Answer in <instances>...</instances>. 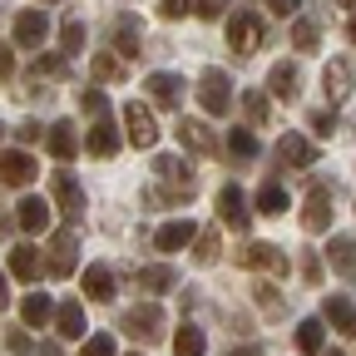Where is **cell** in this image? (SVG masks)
<instances>
[{"instance_id":"6da1fadb","label":"cell","mask_w":356,"mask_h":356,"mask_svg":"<svg viewBox=\"0 0 356 356\" xmlns=\"http://www.w3.org/2000/svg\"><path fill=\"white\" fill-rule=\"evenodd\" d=\"M198 104H203L208 114H228V109H233V79L222 74V70H203V79H198Z\"/></svg>"},{"instance_id":"7a4b0ae2","label":"cell","mask_w":356,"mask_h":356,"mask_svg":"<svg viewBox=\"0 0 356 356\" xmlns=\"http://www.w3.org/2000/svg\"><path fill=\"white\" fill-rule=\"evenodd\" d=\"M154 173L173 188V198H188V193H193V163H188V159H178V154H159V159H154Z\"/></svg>"},{"instance_id":"3957f363","label":"cell","mask_w":356,"mask_h":356,"mask_svg":"<svg viewBox=\"0 0 356 356\" xmlns=\"http://www.w3.org/2000/svg\"><path fill=\"white\" fill-rule=\"evenodd\" d=\"M124 332H129V337H139V341H154V337L163 332V307H159V302L129 307V312H124Z\"/></svg>"},{"instance_id":"277c9868","label":"cell","mask_w":356,"mask_h":356,"mask_svg":"<svg viewBox=\"0 0 356 356\" xmlns=\"http://www.w3.org/2000/svg\"><path fill=\"white\" fill-rule=\"evenodd\" d=\"M124 129H129V144L134 149H154L159 144V124H154V114L134 99V104H124Z\"/></svg>"},{"instance_id":"5b68a950","label":"cell","mask_w":356,"mask_h":356,"mask_svg":"<svg viewBox=\"0 0 356 356\" xmlns=\"http://www.w3.org/2000/svg\"><path fill=\"white\" fill-rule=\"evenodd\" d=\"M178 144L193 149V154H203V159L222 154V139H218V134H213L203 119H178Z\"/></svg>"},{"instance_id":"8992f818","label":"cell","mask_w":356,"mask_h":356,"mask_svg":"<svg viewBox=\"0 0 356 356\" xmlns=\"http://www.w3.org/2000/svg\"><path fill=\"white\" fill-rule=\"evenodd\" d=\"M228 44H233V55L248 60L257 44H262V15H248V10L233 15V20H228Z\"/></svg>"},{"instance_id":"52a82bcc","label":"cell","mask_w":356,"mask_h":356,"mask_svg":"<svg viewBox=\"0 0 356 356\" xmlns=\"http://www.w3.org/2000/svg\"><path fill=\"white\" fill-rule=\"evenodd\" d=\"M35 178H40V168H35V159L25 149H6V154H0V184L25 188V184H35Z\"/></svg>"},{"instance_id":"ba28073f","label":"cell","mask_w":356,"mask_h":356,"mask_svg":"<svg viewBox=\"0 0 356 356\" xmlns=\"http://www.w3.org/2000/svg\"><path fill=\"white\" fill-rule=\"evenodd\" d=\"M44 267H50L55 277H70L79 267V238L74 233H55L50 238V262H44Z\"/></svg>"},{"instance_id":"9c48e42d","label":"cell","mask_w":356,"mask_h":356,"mask_svg":"<svg viewBox=\"0 0 356 356\" xmlns=\"http://www.w3.org/2000/svg\"><path fill=\"white\" fill-rule=\"evenodd\" d=\"M119 144H124V139H119V129H114V119H109V114H99L95 124H89L84 149L95 154V159H114V154H119Z\"/></svg>"},{"instance_id":"30bf717a","label":"cell","mask_w":356,"mask_h":356,"mask_svg":"<svg viewBox=\"0 0 356 356\" xmlns=\"http://www.w3.org/2000/svg\"><path fill=\"white\" fill-rule=\"evenodd\" d=\"M218 218L228 222L233 233H243V228H248V218H252V213H248V198H243V188H238V184H222V193H218Z\"/></svg>"},{"instance_id":"8fae6325","label":"cell","mask_w":356,"mask_h":356,"mask_svg":"<svg viewBox=\"0 0 356 356\" xmlns=\"http://www.w3.org/2000/svg\"><path fill=\"white\" fill-rule=\"evenodd\" d=\"M144 89L154 95V104H159V109H178V104H184V95H188L178 74H149V84H144Z\"/></svg>"},{"instance_id":"7c38bea8","label":"cell","mask_w":356,"mask_h":356,"mask_svg":"<svg viewBox=\"0 0 356 356\" xmlns=\"http://www.w3.org/2000/svg\"><path fill=\"white\" fill-rule=\"evenodd\" d=\"M193 238H198L193 222H188V218H173V222H163V228L154 233V248H159V252H178V248H188Z\"/></svg>"},{"instance_id":"4fadbf2b","label":"cell","mask_w":356,"mask_h":356,"mask_svg":"<svg viewBox=\"0 0 356 356\" xmlns=\"http://www.w3.org/2000/svg\"><path fill=\"white\" fill-rule=\"evenodd\" d=\"M44 35H50V20H44V10H20V15H15V44L35 50V44H44Z\"/></svg>"},{"instance_id":"5bb4252c","label":"cell","mask_w":356,"mask_h":356,"mask_svg":"<svg viewBox=\"0 0 356 356\" xmlns=\"http://www.w3.org/2000/svg\"><path fill=\"white\" fill-rule=\"evenodd\" d=\"M238 262H243V267H262V273H287V257H282L273 243H248V248L238 252Z\"/></svg>"},{"instance_id":"9a60e30c","label":"cell","mask_w":356,"mask_h":356,"mask_svg":"<svg viewBox=\"0 0 356 356\" xmlns=\"http://www.w3.org/2000/svg\"><path fill=\"white\" fill-rule=\"evenodd\" d=\"M302 228H307V233H327V228H332V203H327L322 188L307 193V203H302Z\"/></svg>"},{"instance_id":"2e32d148","label":"cell","mask_w":356,"mask_h":356,"mask_svg":"<svg viewBox=\"0 0 356 356\" xmlns=\"http://www.w3.org/2000/svg\"><path fill=\"white\" fill-rule=\"evenodd\" d=\"M44 144H50V154H55L60 163H70V159L79 154V139H74V124H70V119H60V124L44 129Z\"/></svg>"},{"instance_id":"e0dca14e","label":"cell","mask_w":356,"mask_h":356,"mask_svg":"<svg viewBox=\"0 0 356 356\" xmlns=\"http://www.w3.org/2000/svg\"><path fill=\"white\" fill-rule=\"evenodd\" d=\"M55 203L65 208V218H79V213H84V193H79V184H74L70 168L55 173Z\"/></svg>"},{"instance_id":"ac0fdd59","label":"cell","mask_w":356,"mask_h":356,"mask_svg":"<svg viewBox=\"0 0 356 356\" xmlns=\"http://www.w3.org/2000/svg\"><path fill=\"white\" fill-rule=\"evenodd\" d=\"M277 154H282V163H292V168H312V163H317V144H307L302 134H282Z\"/></svg>"},{"instance_id":"d6986e66","label":"cell","mask_w":356,"mask_h":356,"mask_svg":"<svg viewBox=\"0 0 356 356\" xmlns=\"http://www.w3.org/2000/svg\"><path fill=\"white\" fill-rule=\"evenodd\" d=\"M351 89H356V65H351V60H332V65H327V95L341 104Z\"/></svg>"},{"instance_id":"ffe728a7","label":"cell","mask_w":356,"mask_h":356,"mask_svg":"<svg viewBox=\"0 0 356 356\" xmlns=\"http://www.w3.org/2000/svg\"><path fill=\"white\" fill-rule=\"evenodd\" d=\"M84 297H89V302H109V297H114V273H109L104 262L84 267Z\"/></svg>"},{"instance_id":"44dd1931","label":"cell","mask_w":356,"mask_h":356,"mask_svg":"<svg viewBox=\"0 0 356 356\" xmlns=\"http://www.w3.org/2000/svg\"><path fill=\"white\" fill-rule=\"evenodd\" d=\"M15 222L25 233H44V228H50V203H44V198H25L15 208Z\"/></svg>"},{"instance_id":"7402d4cb","label":"cell","mask_w":356,"mask_h":356,"mask_svg":"<svg viewBox=\"0 0 356 356\" xmlns=\"http://www.w3.org/2000/svg\"><path fill=\"white\" fill-rule=\"evenodd\" d=\"M267 95L297 99V65H292V60H277V65H273V74H267Z\"/></svg>"},{"instance_id":"603a6c76","label":"cell","mask_w":356,"mask_h":356,"mask_svg":"<svg viewBox=\"0 0 356 356\" xmlns=\"http://www.w3.org/2000/svg\"><path fill=\"white\" fill-rule=\"evenodd\" d=\"M327 262L337 267L341 277H351V273H356V238H346V233L332 238V243H327Z\"/></svg>"},{"instance_id":"cb8c5ba5","label":"cell","mask_w":356,"mask_h":356,"mask_svg":"<svg viewBox=\"0 0 356 356\" xmlns=\"http://www.w3.org/2000/svg\"><path fill=\"white\" fill-rule=\"evenodd\" d=\"M322 317L341 332V337H351L356 332V307L346 302V297H327V307H322Z\"/></svg>"},{"instance_id":"d4e9b609","label":"cell","mask_w":356,"mask_h":356,"mask_svg":"<svg viewBox=\"0 0 356 356\" xmlns=\"http://www.w3.org/2000/svg\"><path fill=\"white\" fill-rule=\"evenodd\" d=\"M55 327H60L65 341L84 337V307H79V302H60V307H55Z\"/></svg>"},{"instance_id":"484cf974","label":"cell","mask_w":356,"mask_h":356,"mask_svg":"<svg viewBox=\"0 0 356 356\" xmlns=\"http://www.w3.org/2000/svg\"><path fill=\"white\" fill-rule=\"evenodd\" d=\"M109 40L119 44V55H139V15H119Z\"/></svg>"},{"instance_id":"4316f807","label":"cell","mask_w":356,"mask_h":356,"mask_svg":"<svg viewBox=\"0 0 356 356\" xmlns=\"http://www.w3.org/2000/svg\"><path fill=\"white\" fill-rule=\"evenodd\" d=\"M322 341H327V322L307 317V322L297 327V351H302V356H322Z\"/></svg>"},{"instance_id":"83f0119b","label":"cell","mask_w":356,"mask_h":356,"mask_svg":"<svg viewBox=\"0 0 356 356\" xmlns=\"http://www.w3.org/2000/svg\"><path fill=\"white\" fill-rule=\"evenodd\" d=\"M40 267H44V262H40V252H35L30 243H15V248H10V273H15V277L30 282V277H40Z\"/></svg>"},{"instance_id":"f1b7e54d","label":"cell","mask_w":356,"mask_h":356,"mask_svg":"<svg viewBox=\"0 0 356 356\" xmlns=\"http://www.w3.org/2000/svg\"><path fill=\"white\" fill-rule=\"evenodd\" d=\"M203 351H208V337L193 322H184V327L173 332V356H203Z\"/></svg>"},{"instance_id":"f546056e","label":"cell","mask_w":356,"mask_h":356,"mask_svg":"<svg viewBox=\"0 0 356 356\" xmlns=\"http://www.w3.org/2000/svg\"><path fill=\"white\" fill-rule=\"evenodd\" d=\"M178 282V273H173V267L168 262H154V267H139V287L144 292H168Z\"/></svg>"},{"instance_id":"4dcf8cb0","label":"cell","mask_w":356,"mask_h":356,"mask_svg":"<svg viewBox=\"0 0 356 356\" xmlns=\"http://www.w3.org/2000/svg\"><path fill=\"white\" fill-rule=\"evenodd\" d=\"M20 312H25V327H44V322L55 317V307H50V297H44V292H30Z\"/></svg>"},{"instance_id":"1f68e13d","label":"cell","mask_w":356,"mask_h":356,"mask_svg":"<svg viewBox=\"0 0 356 356\" xmlns=\"http://www.w3.org/2000/svg\"><path fill=\"white\" fill-rule=\"evenodd\" d=\"M252 302H257V307H262V312H267V317H282V312H287V307H282V297H277V287H273V282H252Z\"/></svg>"},{"instance_id":"d6a6232c","label":"cell","mask_w":356,"mask_h":356,"mask_svg":"<svg viewBox=\"0 0 356 356\" xmlns=\"http://www.w3.org/2000/svg\"><path fill=\"white\" fill-rule=\"evenodd\" d=\"M257 213H287L282 184H262V188H257Z\"/></svg>"},{"instance_id":"836d02e7","label":"cell","mask_w":356,"mask_h":356,"mask_svg":"<svg viewBox=\"0 0 356 356\" xmlns=\"http://www.w3.org/2000/svg\"><path fill=\"white\" fill-rule=\"evenodd\" d=\"M228 154H233V159H257V139H252V129H233V134H228Z\"/></svg>"},{"instance_id":"e575fe53","label":"cell","mask_w":356,"mask_h":356,"mask_svg":"<svg viewBox=\"0 0 356 356\" xmlns=\"http://www.w3.org/2000/svg\"><path fill=\"white\" fill-rule=\"evenodd\" d=\"M79 50H84V25H79V20H70V25L60 30V55L70 60V55H79Z\"/></svg>"},{"instance_id":"d590c367","label":"cell","mask_w":356,"mask_h":356,"mask_svg":"<svg viewBox=\"0 0 356 356\" xmlns=\"http://www.w3.org/2000/svg\"><path fill=\"white\" fill-rule=\"evenodd\" d=\"M317 40H322V35H317V25H312V20H297V25H292V44H297V50H317Z\"/></svg>"},{"instance_id":"8d00e7d4","label":"cell","mask_w":356,"mask_h":356,"mask_svg":"<svg viewBox=\"0 0 356 356\" xmlns=\"http://www.w3.org/2000/svg\"><path fill=\"white\" fill-rule=\"evenodd\" d=\"M243 109H248L252 124H262V119H267V95H262V89H248V95H243Z\"/></svg>"},{"instance_id":"74e56055","label":"cell","mask_w":356,"mask_h":356,"mask_svg":"<svg viewBox=\"0 0 356 356\" xmlns=\"http://www.w3.org/2000/svg\"><path fill=\"white\" fill-rule=\"evenodd\" d=\"M95 79H109L114 84V79H124V65L114 55H95Z\"/></svg>"},{"instance_id":"f35d334b","label":"cell","mask_w":356,"mask_h":356,"mask_svg":"<svg viewBox=\"0 0 356 356\" xmlns=\"http://www.w3.org/2000/svg\"><path fill=\"white\" fill-rule=\"evenodd\" d=\"M218 248H222V238L208 228V233L198 238V252H193V257H198V262H218Z\"/></svg>"},{"instance_id":"ab89813d","label":"cell","mask_w":356,"mask_h":356,"mask_svg":"<svg viewBox=\"0 0 356 356\" xmlns=\"http://www.w3.org/2000/svg\"><path fill=\"white\" fill-rule=\"evenodd\" d=\"M188 10H193V0H159V15L163 20H184Z\"/></svg>"},{"instance_id":"60d3db41","label":"cell","mask_w":356,"mask_h":356,"mask_svg":"<svg viewBox=\"0 0 356 356\" xmlns=\"http://www.w3.org/2000/svg\"><path fill=\"white\" fill-rule=\"evenodd\" d=\"M79 356H114V341H109V332H99V337H89Z\"/></svg>"},{"instance_id":"b9f144b4","label":"cell","mask_w":356,"mask_h":356,"mask_svg":"<svg viewBox=\"0 0 356 356\" xmlns=\"http://www.w3.org/2000/svg\"><path fill=\"white\" fill-rule=\"evenodd\" d=\"M65 70H70V60H65V55H44V60L35 65V74H65Z\"/></svg>"},{"instance_id":"7bdbcfd3","label":"cell","mask_w":356,"mask_h":356,"mask_svg":"<svg viewBox=\"0 0 356 356\" xmlns=\"http://www.w3.org/2000/svg\"><path fill=\"white\" fill-rule=\"evenodd\" d=\"M84 109L95 114V119H99V114H109V99L99 95V89H84Z\"/></svg>"},{"instance_id":"ee69618b","label":"cell","mask_w":356,"mask_h":356,"mask_svg":"<svg viewBox=\"0 0 356 356\" xmlns=\"http://www.w3.org/2000/svg\"><path fill=\"white\" fill-rule=\"evenodd\" d=\"M302 277H307V282H322V262H317V257H312V252L302 257Z\"/></svg>"},{"instance_id":"f6af8a7d","label":"cell","mask_w":356,"mask_h":356,"mask_svg":"<svg viewBox=\"0 0 356 356\" xmlns=\"http://www.w3.org/2000/svg\"><path fill=\"white\" fill-rule=\"evenodd\" d=\"M312 129H317V134H332V129H337V119H332L327 109H317V114H312Z\"/></svg>"},{"instance_id":"bcb514c9","label":"cell","mask_w":356,"mask_h":356,"mask_svg":"<svg viewBox=\"0 0 356 356\" xmlns=\"http://www.w3.org/2000/svg\"><path fill=\"white\" fill-rule=\"evenodd\" d=\"M15 74V55H10V44H0V79H10Z\"/></svg>"},{"instance_id":"7dc6e473","label":"cell","mask_w":356,"mask_h":356,"mask_svg":"<svg viewBox=\"0 0 356 356\" xmlns=\"http://www.w3.org/2000/svg\"><path fill=\"white\" fill-rule=\"evenodd\" d=\"M6 346L20 356V351H30V337H25V332H6Z\"/></svg>"},{"instance_id":"c3c4849f","label":"cell","mask_w":356,"mask_h":356,"mask_svg":"<svg viewBox=\"0 0 356 356\" xmlns=\"http://www.w3.org/2000/svg\"><path fill=\"white\" fill-rule=\"evenodd\" d=\"M193 10H198V15H203V20H213V15H218V10H222V0H193Z\"/></svg>"},{"instance_id":"681fc988","label":"cell","mask_w":356,"mask_h":356,"mask_svg":"<svg viewBox=\"0 0 356 356\" xmlns=\"http://www.w3.org/2000/svg\"><path fill=\"white\" fill-rule=\"evenodd\" d=\"M35 139H44V129H40L35 119H25V129H20V144H35Z\"/></svg>"},{"instance_id":"f907efd6","label":"cell","mask_w":356,"mask_h":356,"mask_svg":"<svg viewBox=\"0 0 356 356\" xmlns=\"http://www.w3.org/2000/svg\"><path fill=\"white\" fill-rule=\"evenodd\" d=\"M273 10L277 15H297V0H273Z\"/></svg>"},{"instance_id":"816d5d0a","label":"cell","mask_w":356,"mask_h":356,"mask_svg":"<svg viewBox=\"0 0 356 356\" xmlns=\"http://www.w3.org/2000/svg\"><path fill=\"white\" fill-rule=\"evenodd\" d=\"M10 307V287H6V273H0V312Z\"/></svg>"},{"instance_id":"f5cc1de1","label":"cell","mask_w":356,"mask_h":356,"mask_svg":"<svg viewBox=\"0 0 356 356\" xmlns=\"http://www.w3.org/2000/svg\"><path fill=\"white\" fill-rule=\"evenodd\" d=\"M10 228H15V218H6V213H0V238H10Z\"/></svg>"},{"instance_id":"db71d44e","label":"cell","mask_w":356,"mask_h":356,"mask_svg":"<svg viewBox=\"0 0 356 356\" xmlns=\"http://www.w3.org/2000/svg\"><path fill=\"white\" fill-rule=\"evenodd\" d=\"M233 356H262V346H238Z\"/></svg>"},{"instance_id":"11a10c76","label":"cell","mask_w":356,"mask_h":356,"mask_svg":"<svg viewBox=\"0 0 356 356\" xmlns=\"http://www.w3.org/2000/svg\"><path fill=\"white\" fill-rule=\"evenodd\" d=\"M346 35H351V44H356V15H351V20H346Z\"/></svg>"},{"instance_id":"9f6ffc18","label":"cell","mask_w":356,"mask_h":356,"mask_svg":"<svg viewBox=\"0 0 356 356\" xmlns=\"http://www.w3.org/2000/svg\"><path fill=\"white\" fill-rule=\"evenodd\" d=\"M341 6H346V10H356V0H341Z\"/></svg>"},{"instance_id":"6f0895ef","label":"cell","mask_w":356,"mask_h":356,"mask_svg":"<svg viewBox=\"0 0 356 356\" xmlns=\"http://www.w3.org/2000/svg\"><path fill=\"white\" fill-rule=\"evenodd\" d=\"M322 356H341V351H322Z\"/></svg>"},{"instance_id":"680465c9","label":"cell","mask_w":356,"mask_h":356,"mask_svg":"<svg viewBox=\"0 0 356 356\" xmlns=\"http://www.w3.org/2000/svg\"><path fill=\"white\" fill-rule=\"evenodd\" d=\"M0 139H6V124H0Z\"/></svg>"},{"instance_id":"91938a15","label":"cell","mask_w":356,"mask_h":356,"mask_svg":"<svg viewBox=\"0 0 356 356\" xmlns=\"http://www.w3.org/2000/svg\"><path fill=\"white\" fill-rule=\"evenodd\" d=\"M129 356H139V351H129Z\"/></svg>"}]
</instances>
